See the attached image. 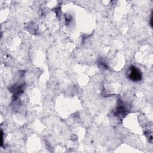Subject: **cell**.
Returning <instances> with one entry per match:
<instances>
[{"label": "cell", "mask_w": 153, "mask_h": 153, "mask_svg": "<svg viewBox=\"0 0 153 153\" xmlns=\"http://www.w3.org/2000/svg\"><path fill=\"white\" fill-rule=\"evenodd\" d=\"M128 76L133 81H139L142 79V73L138 68L131 66L129 69Z\"/></svg>", "instance_id": "cell-1"}]
</instances>
